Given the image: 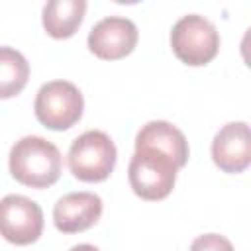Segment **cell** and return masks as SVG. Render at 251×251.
Returning a JSON list of instances; mask_svg holds the SVG:
<instances>
[{
    "mask_svg": "<svg viewBox=\"0 0 251 251\" xmlns=\"http://www.w3.org/2000/svg\"><path fill=\"white\" fill-rule=\"evenodd\" d=\"M116 157V145L110 135L100 129H88L73 141L67 163L75 178L82 182H100L114 171Z\"/></svg>",
    "mask_w": 251,
    "mask_h": 251,
    "instance_id": "cell-2",
    "label": "cell"
},
{
    "mask_svg": "<svg viewBox=\"0 0 251 251\" xmlns=\"http://www.w3.org/2000/svg\"><path fill=\"white\" fill-rule=\"evenodd\" d=\"M69 251H98V247H94V245H90V243H80V245L71 247Z\"/></svg>",
    "mask_w": 251,
    "mask_h": 251,
    "instance_id": "cell-14",
    "label": "cell"
},
{
    "mask_svg": "<svg viewBox=\"0 0 251 251\" xmlns=\"http://www.w3.org/2000/svg\"><path fill=\"white\" fill-rule=\"evenodd\" d=\"M102 216V200L94 192H71L53 208L55 227L63 233H78L92 227Z\"/></svg>",
    "mask_w": 251,
    "mask_h": 251,
    "instance_id": "cell-9",
    "label": "cell"
},
{
    "mask_svg": "<svg viewBox=\"0 0 251 251\" xmlns=\"http://www.w3.org/2000/svg\"><path fill=\"white\" fill-rule=\"evenodd\" d=\"M212 159L224 173H243L251 163V133L245 122L226 124L212 141Z\"/></svg>",
    "mask_w": 251,
    "mask_h": 251,
    "instance_id": "cell-8",
    "label": "cell"
},
{
    "mask_svg": "<svg viewBox=\"0 0 251 251\" xmlns=\"http://www.w3.org/2000/svg\"><path fill=\"white\" fill-rule=\"evenodd\" d=\"M84 12V0H49L43 6V27L51 37L67 39L80 27Z\"/></svg>",
    "mask_w": 251,
    "mask_h": 251,
    "instance_id": "cell-11",
    "label": "cell"
},
{
    "mask_svg": "<svg viewBox=\"0 0 251 251\" xmlns=\"http://www.w3.org/2000/svg\"><path fill=\"white\" fill-rule=\"evenodd\" d=\"M27 78L29 65L25 57L12 47H0V100L20 94Z\"/></svg>",
    "mask_w": 251,
    "mask_h": 251,
    "instance_id": "cell-12",
    "label": "cell"
},
{
    "mask_svg": "<svg viewBox=\"0 0 251 251\" xmlns=\"http://www.w3.org/2000/svg\"><path fill=\"white\" fill-rule=\"evenodd\" d=\"M171 47L176 59L184 65L202 67L218 55L220 35L210 20L198 14H188L173 25Z\"/></svg>",
    "mask_w": 251,
    "mask_h": 251,
    "instance_id": "cell-3",
    "label": "cell"
},
{
    "mask_svg": "<svg viewBox=\"0 0 251 251\" xmlns=\"http://www.w3.org/2000/svg\"><path fill=\"white\" fill-rule=\"evenodd\" d=\"M135 149L159 151L167 155L176 169H182L188 161V141L184 133L165 120L147 122L135 135Z\"/></svg>",
    "mask_w": 251,
    "mask_h": 251,
    "instance_id": "cell-10",
    "label": "cell"
},
{
    "mask_svg": "<svg viewBox=\"0 0 251 251\" xmlns=\"http://www.w3.org/2000/svg\"><path fill=\"white\" fill-rule=\"evenodd\" d=\"M43 231V212L37 202L22 194L0 200V235L14 245H29Z\"/></svg>",
    "mask_w": 251,
    "mask_h": 251,
    "instance_id": "cell-6",
    "label": "cell"
},
{
    "mask_svg": "<svg viewBox=\"0 0 251 251\" xmlns=\"http://www.w3.org/2000/svg\"><path fill=\"white\" fill-rule=\"evenodd\" d=\"M33 110L37 120L53 129V131H63L73 127L84 110V100L80 90L69 82V80H51L45 82L33 102Z\"/></svg>",
    "mask_w": 251,
    "mask_h": 251,
    "instance_id": "cell-5",
    "label": "cell"
},
{
    "mask_svg": "<svg viewBox=\"0 0 251 251\" xmlns=\"http://www.w3.org/2000/svg\"><path fill=\"white\" fill-rule=\"evenodd\" d=\"M137 25L129 18L108 16L88 33V49L98 59L116 61L129 55L137 45Z\"/></svg>",
    "mask_w": 251,
    "mask_h": 251,
    "instance_id": "cell-7",
    "label": "cell"
},
{
    "mask_svg": "<svg viewBox=\"0 0 251 251\" xmlns=\"http://www.w3.org/2000/svg\"><path fill=\"white\" fill-rule=\"evenodd\" d=\"M190 251H235V249L227 237L220 233H204L192 241Z\"/></svg>",
    "mask_w": 251,
    "mask_h": 251,
    "instance_id": "cell-13",
    "label": "cell"
},
{
    "mask_svg": "<svg viewBox=\"0 0 251 251\" xmlns=\"http://www.w3.org/2000/svg\"><path fill=\"white\" fill-rule=\"evenodd\" d=\"M176 165L163 153L153 149H135L127 178L131 190L143 200H163L176 182Z\"/></svg>",
    "mask_w": 251,
    "mask_h": 251,
    "instance_id": "cell-4",
    "label": "cell"
},
{
    "mask_svg": "<svg viewBox=\"0 0 251 251\" xmlns=\"http://www.w3.org/2000/svg\"><path fill=\"white\" fill-rule=\"evenodd\" d=\"M61 153L57 145L39 137L25 135L10 149L8 167L12 176L31 188H47L61 176Z\"/></svg>",
    "mask_w": 251,
    "mask_h": 251,
    "instance_id": "cell-1",
    "label": "cell"
}]
</instances>
